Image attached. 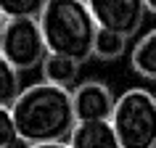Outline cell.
<instances>
[{
    "instance_id": "8992f818",
    "label": "cell",
    "mask_w": 156,
    "mask_h": 148,
    "mask_svg": "<svg viewBox=\"0 0 156 148\" xmlns=\"http://www.w3.org/2000/svg\"><path fill=\"white\" fill-rule=\"evenodd\" d=\"M72 103H74L77 122H111L116 95L106 82L87 79L72 90Z\"/></svg>"
},
{
    "instance_id": "52a82bcc",
    "label": "cell",
    "mask_w": 156,
    "mask_h": 148,
    "mask_svg": "<svg viewBox=\"0 0 156 148\" xmlns=\"http://www.w3.org/2000/svg\"><path fill=\"white\" fill-rule=\"evenodd\" d=\"M66 143L69 148H122L111 122H77Z\"/></svg>"
},
{
    "instance_id": "ba28073f",
    "label": "cell",
    "mask_w": 156,
    "mask_h": 148,
    "mask_svg": "<svg viewBox=\"0 0 156 148\" xmlns=\"http://www.w3.org/2000/svg\"><path fill=\"white\" fill-rule=\"evenodd\" d=\"M130 66H132V72L138 74V77L156 82V26L148 29V32L132 45Z\"/></svg>"
},
{
    "instance_id": "30bf717a",
    "label": "cell",
    "mask_w": 156,
    "mask_h": 148,
    "mask_svg": "<svg viewBox=\"0 0 156 148\" xmlns=\"http://www.w3.org/2000/svg\"><path fill=\"white\" fill-rule=\"evenodd\" d=\"M21 90H24L21 87V72L0 53V106L11 108L16 103V98L21 95Z\"/></svg>"
},
{
    "instance_id": "5b68a950",
    "label": "cell",
    "mask_w": 156,
    "mask_h": 148,
    "mask_svg": "<svg viewBox=\"0 0 156 148\" xmlns=\"http://www.w3.org/2000/svg\"><path fill=\"white\" fill-rule=\"evenodd\" d=\"M85 3L101 29L116 32L127 40L138 34V29L143 26V16L148 13L146 0H85Z\"/></svg>"
},
{
    "instance_id": "4fadbf2b",
    "label": "cell",
    "mask_w": 156,
    "mask_h": 148,
    "mask_svg": "<svg viewBox=\"0 0 156 148\" xmlns=\"http://www.w3.org/2000/svg\"><path fill=\"white\" fill-rule=\"evenodd\" d=\"M0 148H24L13 124V116H11V108L3 106H0Z\"/></svg>"
},
{
    "instance_id": "8fae6325",
    "label": "cell",
    "mask_w": 156,
    "mask_h": 148,
    "mask_svg": "<svg viewBox=\"0 0 156 148\" xmlns=\"http://www.w3.org/2000/svg\"><path fill=\"white\" fill-rule=\"evenodd\" d=\"M127 50V37L116 32H108V29H101L95 34V45H93V56L101 58V61H116V58L124 56Z\"/></svg>"
},
{
    "instance_id": "9c48e42d",
    "label": "cell",
    "mask_w": 156,
    "mask_h": 148,
    "mask_svg": "<svg viewBox=\"0 0 156 148\" xmlns=\"http://www.w3.org/2000/svg\"><path fill=\"white\" fill-rule=\"evenodd\" d=\"M40 74H42V82L48 85H56V87H72L80 77V64L72 61V58H64V56H50L42 61L40 66Z\"/></svg>"
},
{
    "instance_id": "5bb4252c",
    "label": "cell",
    "mask_w": 156,
    "mask_h": 148,
    "mask_svg": "<svg viewBox=\"0 0 156 148\" xmlns=\"http://www.w3.org/2000/svg\"><path fill=\"white\" fill-rule=\"evenodd\" d=\"M24 148H69V143H32Z\"/></svg>"
},
{
    "instance_id": "9a60e30c",
    "label": "cell",
    "mask_w": 156,
    "mask_h": 148,
    "mask_svg": "<svg viewBox=\"0 0 156 148\" xmlns=\"http://www.w3.org/2000/svg\"><path fill=\"white\" fill-rule=\"evenodd\" d=\"M146 11L156 16V0H146Z\"/></svg>"
},
{
    "instance_id": "2e32d148",
    "label": "cell",
    "mask_w": 156,
    "mask_h": 148,
    "mask_svg": "<svg viewBox=\"0 0 156 148\" xmlns=\"http://www.w3.org/2000/svg\"><path fill=\"white\" fill-rule=\"evenodd\" d=\"M5 21H8V19L0 13V40H3V32H5Z\"/></svg>"
},
{
    "instance_id": "7c38bea8",
    "label": "cell",
    "mask_w": 156,
    "mask_h": 148,
    "mask_svg": "<svg viewBox=\"0 0 156 148\" xmlns=\"http://www.w3.org/2000/svg\"><path fill=\"white\" fill-rule=\"evenodd\" d=\"M48 0H0V13L8 19H40Z\"/></svg>"
},
{
    "instance_id": "7a4b0ae2",
    "label": "cell",
    "mask_w": 156,
    "mask_h": 148,
    "mask_svg": "<svg viewBox=\"0 0 156 148\" xmlns=\"http://www.w3.org/2000/svg\"><path fill=\"white\" fill-rule=\"evenodd\" d=\"M37 21L50 56H64L77 64L93 56L98 24L85 0H48Z\"/></svg>"
},
{
    "instance_id": "6da1fadb",
    "label": "cell",
    "mask_w": 156,
    "mask_h": 148,
    "mask_svg": "<svg viewBox=\"0 0 156 148\" xmlns=\"http://www.w3.org/2000/svg\"><path fill=\"white\" fill-rule=\"evenodd\" d=\"M11 116L24 146L32 143H66L77 127L72 90L48 82H34L21 90Z\"/></svg>"
},
{
    "instance_id": "277c9868",
    "label": "cell",
    "mask_w": 156,
    "mask_h": 148,
    "mask_svg": "<svg viewBox=\"0 0 156 148\" xmlns=\"http://www.w3.org/2000/svg\"><path fill=\"white\" fill-rule=\"evenodd\" d=\"M0 53L19 72L40 69L42 61L48 58V45H45V37H42L40 21L37 19H11V21H5Z\"/></svg>"
},
{
    "instance_id": "3957f363",
    "label": "cell",
    "mask_w": 156,
    "mask_h": 148,
    "mask_svg": "<svg viewBox=\"0 0 156 148\" xmlns=\"http://www.w3.org/2000/svg\"><path fill=\"white\" fill-rule=\"evenodd\" d=\"M111 127L122 148H151L156 143V95L148 87H127L116 95Z\"/></svg>"
},
{
    "instance_id": "e0dca14e",
    "label": "cell",
    "mask_w": 156,
    "mask_h": 148,
    "mask_svg": "<svg viewBox=\"0 0 156 148\" xmlns=\"http://www.w3.org/2000/svg\"><path fill=\"white\" fill-rule=\"evenodd\" d=\"M151 148H156V143H154V146H151Z\"/></svg>"
}]
</instances>
